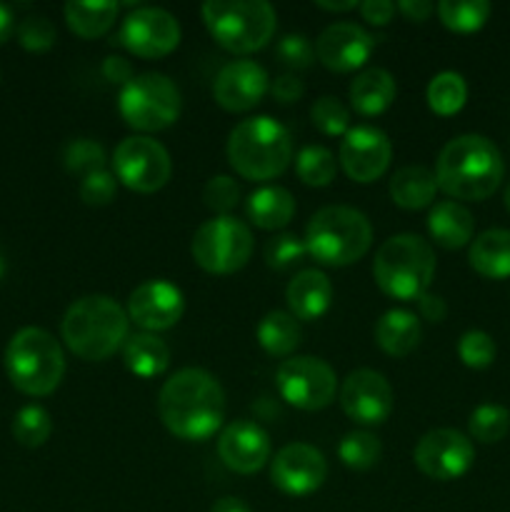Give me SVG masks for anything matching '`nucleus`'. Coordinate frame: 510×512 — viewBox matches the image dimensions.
Returning <instances> with one entry per match:
<instances>
[{
    "label": "nucleus",
    "instance_id": "nucleus-1",
    "mask_svg": "<svg viewBox=\"0 0 510 512\" xmlns=\"http://www.w3.org/2000/svg\"><path fill=\"white\" fill-rule=\"evenodd\" d=\"M158 413L175 438L203 443L223 425L225 393L208 370L183 368L165 380Z\"/></svg>",
    "mask_w": 510,
    "mask_h": 512
},
{
    "label": "nucleus",
    "instance_id": "nucleus-2",
    "mask_svg": "<svg viewBox=\"0 0 510 512\" xmlns=\"http://www.w3.org/2000/svg\"><path fill=\"white\" fill-rule=\"evenodd\" d=\"M505 165L500 150L483 135H458L438 158L435 180L455 200H485L500 188Z\"/></svg>",
    "mask_w": 510,
    "mask_h": 512
},
{
    "label": "nucleus",
    "instance_id": "nucleus-3",
    "mask_svg": "<svg viewBox=\"0 0 510 512\" xmlns=\"http://www.w3.org/2000/svg\"><path fill=\"white\" fill-rule=\"evenodd\" d=\"M128 313L108 295H88L65 310L63 340L80 360L103 363L128 340Z\"/></svg>",
    "mask_w": 510,
    "mask_h": 512
},
{
    "label": "nucleus",
    "instance_id": "nucleus-4",
    "mask_svg": "<svg viewBox=\"0 0 510 512\" xmlns=\"http://www.w3.org/2000/svg\"><path fill=\"white\" fill-rule=\"evenodd\" d=\"M293 160L290 133L268 115L248 118L228 138V163L245 180H273Z\"/></svg>",
    "mask_w": 510,
    "mask_h": 512
},
{
    "label": "nucleus",
    "instance_id": "nucleus-5",
    "mask_svg": "<svg viewBox=\"0 0 510 512\" xmlns=\"http://www.w3.org/2000/svg\"><path fill=\"white\" fill-rule=\"evenodd\" d=\"M373 243L370 220L360 210L328 205L310 218L305 228V248L320 265L345 268L358 263Z\"/></svg>",
    "mask_w": 510,
    "mask_h": 512
},
{
    "label": "nucleus",
    "instance_id": "nucleus-6",
    "mask_svg": "<svg viewBox=\"0 0 510 512\" xmlns=\"http://www.w3.org/2000/svg\"><path fill=\"white\" fill-rule=\"evenodd\" d=\"M378 288L395 300H418L428 293L435 275V253L420 235H393L373 260Z\"/></svg>",
    "mask_w": 510,
    "mask_h": 512
},
{
    "label": "nucleus",
    "instance_id": "nucleus-7",
    "mask_svg": "<svg viewBox=\"0 0 510 512\" xmlns=\"http://www.w3.org/2000/svg\"><path fill=\"white\" fill-rule=\"evenodd\" d=\"M5 370L20 393L43 398L60 385L65 375V355L58 340L43 328H23L5 348Z\"/></svg>",
    "mask_w": 510,
    "mask_h": 512
},
{
    "label": "nucleus",
    "instance_id": "nucleus-8",
    "mask_svg": "<svg viewBox=\"0 0 510 512\" xmlns=\"http://www.w3.org/2000/svg\"><path fill=\"white\" fill-rule=\"evenodd\" d=\"M205 28L220 48L235 55H248L268 45L278 15L265 0H208L203 5Z\"/></svg>",
    "mask_w": 510,
    "mask_h": 512
},
{
    "label": "nucleus",
    "instance_id": "nucleus-9",
    "mask_svg": "<svg viewBox=\"0 0 510 512\" xmlns=\"http://www.w3.org/2000/svg\"><path fill=\"white\" fill-rule=\"evenodd\" d=\"M118 108L130 128L143 130V133H158L178 120L180 90L163 73L135 75L120 90Z\"/></svg>",
    "mask_w": 510,
    "mask_h": 512
},
{
    "label": "nucleus",
    "instance_id": "nucleus-10",
    "mask_svg": "<svg viewBox=\"0 0 510 512\" xmlns=\"http://www.w3.org/2000/svg\"><path fill=\"white\" fill-rule=\"evenodd\" d=\"M190 250H193V260L205 273L230 275L245 268L253 255V233L240 220L218 215L200 225L198 233L193 235Z\"/></svg>",
    "mask_w": 510,
    "mask_h": 512
},
{
    "label": "nucleus",
    "instance_id": "nucleus-11",
    "mask_svg": "<svg viewBox=\"0 0 510 512\" xmlns=\"http://www.w3.org/2000/svg\"><path fill=\"white\" fill-rule=\"evenodd\" d=\"M275 385L280 398L298 410H323L335 400L338 378L335 370L320 358H290L275 370Z\"/></svg>",
    "mask_w": 510,
    "mask_h": 512
},
{
    "label": "nucleus",
    "instance_id": "nucleus-12",
    "mask_svg": "<svg viewBox=\"0 0 510 512\" xmlns=\"http://www.w3.org/2000/svg\"><path fill=\"white\" fill-rule=\"evenodd\" d=\"M173 173L170 155L158 140L133 135L120 140L113 153V175L135 193H155L163 188Z\"/></svg>",
    "mask_w": 510,
    "mask_h": 512
},
{
    "label": "nucleus",
    "instance_id": "nucleus-13",
    "mask_svg": "<svg viewBox=\"0 0 510 512\" xmlns=\"http://www.w3.org/2000/svg\"><path fill=\"white\" fill-rule=\"evenodd\" d=\"M113 43L138 58H163L173 53L180 43V25L168 10L138 8L123 20Z\"/></svg>",
    "mask_w": 510,
    "mask_h": 512
},
{
    "label": "nucleus",
    "instance_id": "nucleus-14",
    "mask_svg": "<svg viewBox=\"0 0 510 512\" xmlns=\"http://www.w3.org/2000/svg\"><path fill=\"white\" fill-rule=\"evenodd\" d=\"M413 460L430 480H458L473 468L475 448L463 433L453 428H438L425 433L413 450Z\"/></svg>",
    "mask_w": 510,
    "mask_h": 512
},
{
    "label": "nucleus",
    "instance_id": "nucleus-15",
    "mask_svg": "<svg viewBox=\"0 0 510 512\" xmlns=\"http://www.w3.org/2000/svg\"><path fill=\"white\" fill-rule=\"evenodd\" d=\"M393 388L375 370H353L340 385V408L353 423L380 425L393 413Z\"/></svg>",
    "mask_w": 510,
    "mask_h": 512
},
{
    "label": "nucleus",
    "instance_id": "nucleus-16",
    "mask_svg": "<svg viewBox=\"0 0 510 512\" xmlns=\"http://www.w3.org/2000/svg\"><path fill=\"white\" fill-rule=\"evenodd\" d=\"M325 475H328V463L323 453L305 443L285 445L283 450H278L270 468L273 485L290 498H305L315 493L325 483Z\"/></svg>",
    "mask_w": 510,
    "mask_h": 512
},
{
    "label": "nucleus",
    "instance_id": "nucleus-17",
    "mask_svg": "<svg viewBox=\"0 0 510 512\" xmlns=\"http://www.w3.org/2000/svg\"><path fill=\"white\" fill-rule=\"evenodd\" d=\"M393 145L383 130L373 125H358L345 133L340 143V165L355 183H373L388 170Z\"/></svg>",
    "mask_w": 510,
    "mask_h": 512
},
{
    "label": "nucleus",
    "instance_id": "nucleus-18",
    "mask_svg": "<svg viewBox=\"0 0 510 512\" xmlns=\"http://www.w3.org/2000/svg\"><path fill=\"white\" fill-rule=\"evenodd\" d=\"M183 293L168 280H148L138 285L128 298V318L145 333L168 330L183 318Z\"/></svg>",
    "mask_w": 510,
    "mask_h": 512
},
{
    "label": "nucleus",
    "instance_id": "nucleus-19",
    "mask_svg": "<svg viewBox=\"0 0 510 512\" xmlns=\"http://www.w3.org/2000/svg\"><path fill=\"white\" fill-rule=\"evenodd\" d=\"M375 38L355 23H335L315 40V58L335 73H350L368 63Z\"/></svg>",
    "mask_w": 510,
    "mask_h": 512
},
{
    "label": "nucleus",
    "instance_id": "nucleus-20",
    "mask_svg": "<svg viewBox=\"0 0 510 512\" xmlns=\"http://www.w3.org/2000/svg\"><path fill=\"white\" fill-rule=\"evenodd\" d=\"M268 93V73L253 60H233L218 73L213 83L215 103L228 113H245L255 108Z\"/></svg>",
    "mask_w": 510,
    "mask_h": 512
},
{
    "label": "nucleus",
    "instance_id": "nucleus-21",
    "mask_svg": "<svg viewBox=\"0 0 510 512\" xmlns=\"http://www.w3.org/2000/svg\"><path fill=\"white\" fill-rule=\"evenodd\" d=\"M218 455L238 475H253L268 463L270 438L260 425L250 420H235L220 433Z\"/></svg>",
    "mask_w": 510,
    "mask_h": 512
},
{
    "label": "nucleus",
    "instance_id": "nucleus-22",
    "mask_svg": "<svg viewBox=\"0 0 510 512\" xmlns=\"http://www.w3.org/2000/svg\"><path fill=\"white\" fill-rule=\"evenodd\" d=\"M285 300H288L290 315L295 320L310 323L328 313L330 303H333V285H330L328 275L320 270H303L290 280Z\"/></svg>",
    "mask_w": 510,
    "mask_h": 512
},
{
    "label": "nucleus",
    "instance_id": "nucleus-23",
    "mask_svg": "<svg viewBox=\"0 0 510 512\" xmlns=\"http://www.w3.org/2000/svg\"><path fill=\"white\" fill-rule=\"evenodd\" d=\"M475 220L465 205L455 200H443L428 215V233L440 248L458 250L473 240Z\"/></svg>",
    "mask_w": 510,
    "mask_h": 512
},
{
    "label": "nucleus",
    "instance_id": "nucleus-24",
    "mask_svg": "<svg viewBox=\"0 0 510 512\" xmlns=\"http://www.w3.org/2000/svg\"><path fill=\"white\" fill-rule=\"evenodd\" d=\"M470 268L488 280L510 278V230L493 228L470 243Z\"/></svg>",
    "mask_w": 510,
    "mask_h": 512
},
{
    "label": "nucleus",
    "instance_id": "nucleus-25",
    "mask_svg": "<svg viewBox=\"0 0 510 512\" xmlns=\"http://www.w3.org/2000/svg\"><path fill=\"white\" fill-rule=\"evenodd\" d=\"M420 335H423L420 320L408 310H388L375 325V343L393 358H405L413 353L420 343Z\"/></svg>",
    "mask_w": 510,
    "mask_h": 512
},
{
    "label": "nucleus",
    "instance_id": "nucleus-26",
    "mask_svg": "<svg viewBox=\"0 0 510 512\" xmlns=\"http://www.w3.org/2000/svg\"><path fill=\"white\" fill-rule=\"evenodd\" d=\"M123 363L138 378H158L170 365V348L155 333L128 335L123 345Z\"/></svg>",
    "mask_w": 510,
    "mask_h": 512
},
{
    "label": "nucleus",
    "instance_id": "nucleus-27",
    "mask_svg": "<svg viewBox=\"0 0 510 512\" xmlns=\"http://www.w3.org/2000/svg\"><path fill=\"white\" fill-rule=\"evenodd\" d=\"M295 200L280 185H265L248 198V218L260 230H278L293 220Z\"/></svg>",
    "mask_w": 510,
    "mask_h": 512
},
{
    "label": "nucleus",
    "instance_id": "nucleus-28",
    "mask_svg": "<svg viewBox=\"0 0 510 512\" xmlns=\"http://www.w3.org/2000/svg\"><path fill=\"white\" fill-rule=\"evenodd\" d=\"M395 78L383 68L360 73L350 85V103L360 115H380L393 105Z\"/></svg>",
    "mask_w": 510,
    "mask_h": 512
},
{
    "label": "nucleus",
    "instance_id": "nucleus-29",
    "mask_svg": "<svg viewBox=\"0 0 510 512\" xmlns=\"http://www.w3.org/2000/svg\"><path fill=\"white\" fill-rule=\"evenodd\" d=\"M435 190H438L435 173H430L423 165L400 168L390 178V198H393L395 205H400L405 210L428 208L435 198Z\"/></svg>",
    "mask_w": 510,
    "mask_h": 512
},
{
    "label": "nucleus",
    "instance_id": "nucleus-30",
    "mask_svg": "<svg viewBox=\"0 0 510 512\" xmlns=\"http://www.w3.org/2000/svg\"><path fill=\"white\" fill-rule=\"evenodd\" d=\"M255 335H258V343L265 353L273 355V358H285V355H290L300 345L303 330H300L298 320L290 313L270 310L258 323Z\"/></svg>",
    "mask_w": 510,
    "mask_h": 512
},
{
    "label": "nucleus",
    "instance_id": "nucleus-31",
    "mask_svg": "<svg viewBox=\"0 0 510 512\" xmlns=\"http://www.w3.org/2000/svg\"><path fill=\"white\" fill-rule=\"evenodd\" d=\"M118 18V3H110V0H100V3H73L65 5V20H68V28L73 30L80 38H100V35L108 33L115 25Z\"/></svg>",
    "mask_w": 510,
    "mask_h": 512
},
{
    "label": "nucleus",
    "instance_id": "nucleus-32",
    "mask_svg": "<svg viewBox=\"0 0 510 512\" xmlns=\"http://www.w3.org/2000/svg\"><path fill=\"white\" fill-rule=\"evenodd\" d=\"M465 100H468V85H465L463 75L445 70L438 73L428 85V105L435 115H455L463 110Z\"/></svg>",
    "mask_w": 510,
    "mask_h": 512
},
{
    "label": "nucleus",
    "instance_id": "nucleus-33",
    "mask_svg": "<svg viewBox=\"0 0 510 512\" xmlns=\"http://www.w3.org/2000/svg\"><path fill=\"white\" fill-rule=\"evenodd\" d=\"M440 23L455 33H475L490 18V3L485 0H443L438 3Z\"/></svg>",
    "mask_w": 510,
    "mask_h": 512
},
{
    "label": "nucleus",
    "instance_id": "nucleus-34",
    "mask_svg": "<svg viewBox=\"0 0 510 512\" xmlns=\"http://www.w3.org/2000/svg\"><path fill=\"white\" fill-rule=\"evenodd\" d=\"M380 453H383L380 440L365 430L348 433L338 445V458L350 470H370L380 460Z\"/></svg>",
    "mask_w": 510,
    "mask_h": 512
},
{
    "label": "nucleus",
    "instance_id": "nucleus-35",
    "mask_svg": "<svg viewBox=\"0 0 510 512\" xmlns=\"http://www.w3.org/2000/svg\"><path fill=\"white\" fill-rule=\"evenodd\" d=\"M295 170H298V178L305 185L325 188V185H330L335 180V158L323 145H308V148H303L298 153Z\"/></svg>",
    "mask_w": 510,
    "mask_h": 512
},
{
    "label": "nucleus",
    "instance_id": "nucleus-36",
    "mask_svg": "<svg viewBox=\"0 0 510 512\" xmlns=\"http://www.w3.org/2000/svg\"><path fill=\"white\" fill-rule=\"evenodd\" d=\"M53 433V420L40 405H25L13 418V435L25 448H40Z\"/></svg>",
    "mask_w": 510,
    "mask_h": 512
},
{
    "label": "nucleus",
    "instance_id": "nucleus-37",
    "mask_svg": "<svg viewBox=\"0 0 510 512\" xmlns=\"http://www.w3.org/2000/svg\"><path fill=\"white\" fill-rule=\"evenodd\" d=\"M468 430L480 443H500L510 430V410L503 408V405H480L470 415Z\"/></svg>",
    "mask_w": 510,
    "mask_h": 512
},
{
    "label": "nucleus",
    "instance_id": "nucleus-38",
    "mask_svg": "<svg viewBox=\"0 0 510 512\" xmlns=\"http://www.w3.org/2000/svg\"><path fill=\"white\" fill-rule=\"evenodd\" d=\"M65 168L73 175H90L105 168L103 145L90 138H78L65 148Z\"/></svg>",
    "mask_w": 510,
    "mask_h": 512
},
{
    "label": "nucleus",
    "instance_id": "nucleus-39",
    "mask_svg": "<svg viewBox=\"0 0 510 512\" xmlns=\"http://www.w3.org/2000/svg\"><path fill=\"white\" fill-rule=\"evenodd\" d=\"M310 118L313 125L323 135H345L350 130V113L338 98H325L315 100V105L310 108Z\"/></svg>",
    "mask_w": 510,
    "mask_h": 512
},
{
    "label": "nucleus",
    "instance_id": "nucleus-40",
    "mask_svg": "<svg viewBox=\"0 0 510 512\" xmlns=\"http://www.w3.org/2000/svg\"><path fill=\"white\" fill-rule=\"evenodd\" d=\"M495 353H498L495 340L488 333H483V330H468L458 343L460 360H463V365H468L473 370L490 368L495 360Z\"/></svg>",
    "mask_w": 510,
    "mask_h": 512
},
{
    "label": "nucleus",
    "instance_id": "nucleus-41",
    "mask_svg": "<svg viewBox=\"0 0 510 512\" xmlns=\"http://www.w3.org/2000/svg\"><path fill=\"white\" fill-rule=\"evenodd\" d=\"M308 248H305V240H300L298 235L293 233H283V235H275L273 240L265 243V263L268 268L273 270H285L290 265L300 263L305 258Z\"/></svg>",
    "mask_w": 510,
    "mask_h": 512
},
{
    "label": "nucleus",
    "instance_id": "nucleus-42",
    "mask_svg": "<svg viewBox=\"0 0 510 512\" xmlns=\"http://www.w3.org/2000/svg\"><path fill=\"white\" fill-rule=\"evenodd\" d=\"M15 33H18V43L25 50H33V53H43V50L53 48L55 38H58L55 25L45 15H28V18L20 20Z\"/></svg>",
    "mask_w": 510,
    "mask_h": 512
},
{
    "label": "nucleus",
    "instance_id": "nucleus-43",
    "mask_svg": "<svg viewBox=\"0 0 510 512\" xmlns=\"http://www.w3.org/2000/svg\"><path fill=\"white\" fill-rule=\"evenodd\" d=\"M203 200L210 210H215L220 215H228L238 205L240 190L233 178H228V175H215V178H210L205 183Z\"/></svg>",
    "mask_w": 510,
    "mask_h": 512
},
{
    "label": "nucleus",
    "instance_id": "nucleus-44",
    "mask_svg": "<svg viewBox=\"0 0 510 512\" xmlns=\"http://www.w3.org/2000/svg\"><path fill=\"white\" fill-rule=\"evenodd\" d=\"M115 180L118 178H115L108 168L85 175V178L80 180V198H83V203L108 205L110 200L115 198V190H118V183H115Z\"/></svg>",
    "mask_w": 510,
    "mask_h": 512
},
{
    "label": "nucleus",
    "instance_id": "nucleus-45",
    "mask_svg": "<svg viewBox=\"0 0 510 512\" xmlns=\"http://www.w3.org/2000/svg\"><path fill=\"white\" fill-rule=\"evenodd\" d=\"M275 55H278L280 63L288 65V68L303 70V68H308L310 63H313L315 48H313V43L305 38V35L290 33V35H285L283 40H280L278 48H275Z\"/></svg>",
    "mask_w": 510,
    "mask_h": 512
},
{
    "label": "nucleus",
    "instance_id": "nucleus-46",
    "mask_svg": "<svg viewBox=\"0 0 510 512\" xmlns=\"http://www.w3.org/2000/svg\"><path fill=\"white\" fill-rule=\"evenodd\" d=\"M303 93H305L303 83H300V80L295 78V75L285 73V75H280V78H275L273 98L278 100V103H283V105L298 103V100L303 98Z\"/></svg>",
    "mask_w": 510,
    "mask_h": 512
},
{
    "label": "nucleus",
    "instance_id": "nucleus-47",
    "mask_svg": "<svg viewBox=\"0 0 510 512\" xmlns=\"http://www.w3.org/2000/svg\"><path fill=\"white\" fill-rule=\"evenodd\" d=\"M103 75L105 80H110V83H123V85H128L130 80L135 78L133 65H130L123 55H110V58H105Z\"/></svg>",
    "mask_w": 510,
    "mask_h": 512
},
{
    "label": "nucleus",
    "instance_id": "nucleus-48",
    "mask_svg": "<svg viewBox=\"0 0 510 512\" xmlns=\"http://www.w3.org/2000/svg\"><path fill=\"white\" fill-rule=\"evenodd\" d=\"M360 13L368 23L388 25L395 15V5L388 3V0H368V3L360 5Z\"/></svg>",
    "mask_w": 510,
    "mask_h": 512
},
{
    "label": "nucleus",
    "instance_id": "nucleus-49",
    "mask_svg": "<svg viewBox=\"0 0 510 512\" xmlns=\"http://www.w3.org/2000/svg\"><path fill=\"white\" fill-rule=\"evenodd\" d=\"M418 310L428 323H443L445 315H448V305H445V300L440 298V295H430V293L420 295Z\"/></svg>",
    "mask_w": 510,
    "mask_h": 512
},
{
    "label": "nucleus",
    "instance_id": "nucleus-50",
    "mask_svg": "<svg viewBox=\"0 0 510 512\" xmlns=\"http://www.w3.org/2000/svg\"><path fill=\"white\" fill-rule=\"evenodd\" d=\"M395 8H398L405 18L413 20V23H423V20L430 18L435 5L428 3V0H403V3H398Z\"/></svg>",
    "mask_w": 510,
    "mask_h": 512
},
{
    "label": "nucleus",
    "instance_id": "nucleus-51",
    "mask_svg": "<svg viewBox=\"0 0 510 512\" xmlns=\"http://www.w3.org/2000/svg\"><path fill=\"white\" fill-rule=\"evenodd\" d=\"M15 30V18H13V10L8 8V5L0 3V43H5V40L13 35Z\"/></svg>",
    "mask_w": 510,
    "mask_h": 512
},
{
    "label": "nucleus",
    "instance_id": "nucleus-52",
    "mask_svg": "<svg viewBox=\"0 0 510 512\" xmlns=\"http://www.w3.org/2000/svg\"><path fill=\"white\" fill-rule=\"evenodd\" d=\"M210 512H250V508L238 498H220L215 500V505L210 508Z\"/></svg>",
    "mask_w": 510,
    "mask_h": 512
},
{
    "label": "nucleus",
    "instance_id": "nucleus-53",
    "mask_svg": "<svg viewBox=\"0 0 510 512\" xmlns=\"http://www.w3.org/2000/svg\"><path fill=\"white\" fill-rule=\"evenodd\" d=\"M318 5L320 10H328V13H348V10H355V8H360L358 3H355V0H345V3H323V0H318Z\"/></svg>",
    "mask_w": 510,
    "mask_h": 512
},
{
    "label": "nucleus",
    "instance_id": "nucleus-54",
    "mask_svg": "<svg viewBox=\"0 0 510 512\" xmlns=\"http://www.w3.org/2000/svg\"><path fill=\"white\" fill-rule=\"evenodd\" d=\"M505 208H508V213H510V185L505 188Z\"/></svg>",
    "mask_w": 510,
    "mask_h": 512
},
{
    "label": "nucleus",
    "instance_id": "nucleus-55",
    "mask_svg": "<svg viewBox=\"0 0 510 512\" xmlns=\"http://www.w3.org/2000/svg\"><path fill=\"white\" fill-rule=\"evenodd\" d=\"M3 273H5V258L0 255V278H3Z\"/></svg>",
    "mask_w": 510,
    "mask_h": 512
}]
</instances>
